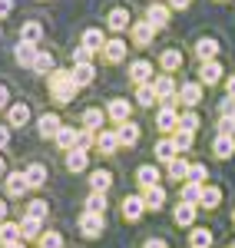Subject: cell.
Returning <instances> with one entry per match:
<instances>
[{
	"instance_id": "17",
	"label": "cell",
	"mask_w": 235,
	"mask_h": 248,
	"mask_svg": "<svg viewBox=\"0 0 235 248\" xmlns=\"http://www.w3.org/2000/svg\"><path fill=\"white\" fill-rule=\"evenodd\" d=\"M14 60H17L20 66L33 70V60H37V46H33V43H23V40H20L17 46H14Z\"/></svg>"
},
{
	"instance_id": "41",
	"label": "cell",
	"mask_w": 235,
	"mask_h": 248,
	"mask_svg": "<svg viewBox=\"0 0 235 248\" xmlns=\"http://www.w3.org/2000/svg\"><path fill=\"white\" fill-rule=\"evenodd\" d=\"M219 202H222V189L205 186V189H202V202H199V205H202V209H216Z\"/></svg>"
},
{
	"instance_id": "43",
	"label": "cell",
	"mask_w": 235,
	"mask_h": 248,
	"mask_svg": "<svg viewBox=\"0 0 235 248\" xmlns=\"http://www.w3.org/2000/svg\"><path fill=\"white\" fill-rule=\"evenodd\" d=\"M86 212L103 215V212H106V192H90V199H86Z\"/></svg>"
},
{
	"instance_id": "58",
	"label": "cell",
	"mask_w": 235,
	"mask_h": 248,
	"mask_svg": "<svg viewBox=\"0 0 235 248\" xmlns=\"http://www.w3.org/2000/svg\"><path fill=\"white\" fill-rule=\"evenodd\" d=\"M0 222H7V202L0 199Z\"/></svg>"
},
{
	"instance_id": "57",
	"label": "cell",
	"mask_w": 235,
	"mask_h": 248,
	"mask_svg": "<svg viewBox=\"0 0 235 248\" xmlns=\"http://www.w3.org/2000/svg\"><path fill=\"white\" fill-rule=\"evenodd\" d=\"M7 96H10V93H7V86H3V83H0V109H3V106H7Z\"/></svg>"
},
{
	"instance_id": "53",
	"label": "cell",
	"mask_w": 235,
	"mask_h": 248,
	"mask_svg": "<svg viewBox=\"0 0 235 248\" xmlns=\"http://www.w3.org/2000/svg\"><path fill=\"white\" fill-rule=\"evenodd\" d=\"M192 0H169V10H186Z\"/></svg>"
},
{
	"instance_id": "50",
	"label": "cell",
	"mask_w": 235,
	"mask_h": 248,
	"mask_svg": "<svg viewBox=\"0 0 235 248\" xmlns=\"http://www.w3.org/2000/svg\"><path fill=\"white\" fill-rule=\"evenodd\" d=\"M90 57H93V50H90V46H83V43L73 50V63H90Z\"/></svg>"
},
{
	"instance_id": "35",
	"label": "cell",
	"mask_w": 235,
	"mask_h": 248,
	"mask_svg": "<svg viewBox=\"0 0 235 248\" xmlns=\"http://www.w3.org/2000/svg\"><path fill=\"white\" fill-rule=\"evenodd\" d=\"M179 155V149H176V142H172V136L169 139H159L156 142V159H162V162H172Z\"/></svg>"
},
{
	"instance_id": "63",
	"label": "cell",
	"mask_w": 235,
	"mask_h": 248,
	"mask_svg": "<svg viewBox=\"0 0 235 248\" xmlns=\"http://www.w3.org/2000/svg\"><path fill=\"white\" fill-rule=\"evenodd\" d=\"M229 248H235V245H229Z\"/></svg>"
},
{
	"instance_id": "13",
	"label": "cell",
	"mask_w": 235,
	"mask_h": 248,
	"mask_svg": "<svg viewBox=\"0 0 235 248\" xmlns=\"http://www.w3.org/2000/svg\"><path fill=\"white\" fill-rule=\"evenodd\" d=\"M60 126H63V123H60L57 113H43V116L37 119V129H40V136H43V139H57Z\"/></svg>"
},
{
	"instance_id": "55",
	"label": "cell",
	"mask_w": 235,
	"mask_h": 248,
	"mask_svg": "<svg viewBox=\"0 0 235 248\" xmlns=\"http://www.w3.org/2000/svg\"><path fill=\"white\" fill-rule=\"evenodd\" d=\"M7 142H10V129H7V126H0V149H3Z\"/></svg>"
},
{
	"instance_id": "6",
	"label": "cell",
	"mask_w": 235,
	"mask_h": 248,
	"mask_svg": "<svg viewBox=\"0 0 235 248\" xmlns=\"http://www.w3.org/2000/svg\"><path fill=\"white\" fill-rule=\"evenodd\" d=\"M142 212H146V199L142 195H126L123 199V218L126 222H139Z\"/></svg>"
},
{
	"instance_id": "51",
	"label": "cell",
	"mask_w": 235,
	"mask_h": 248,
	"mask_svg": "<svg viewBox=\"0 0 235 248\" xmlns=\"http://www.w3.org/2000/svg\"><path fill=\"white\" fill-rule=\"evenodd\" d=\"M219 109H222V116H232L235 113V96H225V99L219 103Z\"/></svg>"
},
{
	"instance_id": "30",
	"label": "cell",
	"mask_w": 235,
	"mask_h": 248,
	"mask_svg": "<svg viewBox=\"0 0 235 248\" xmlns=\"http://www.w3.org/2000/svg\"><path fill=\"white\" fill-rule=\"evenodd\" d=\"M166 166H169V179H172V182H186V179H189V166H192V162H186V159H172V162H166Z\"/></svg>"
},
{
	"instance_id": "46",
	"label": "cell",
	"mask_w": 235,
	"mask_h": 248,
	"mask_svg": "<svg viewBox=\"0 0 235 248\" xmlns=\"http://www.w3.org/2000/svg\"><path fill=\"white\" fill-rule=\"evenodd\" d=\"M37 242H40V248H63V235L60 232H43Z\"/></svg>"
},
{
	"instance_id": "34",
	"label": "cell",
	"mask_w": 235,
	"mask_h": 248,
	"mask_svg": "<svg viewBox=\"0 0 235 248\" xmlns=\"http://www.w3.org/2000/svg\"><path fill=\"white\" fill-rule=\"evenodd\" d=\"M159 66H162L166 73L179 70V66H182V53H179V50H162V53H159Z\"/></svg>"
},
{
	"instance_id": "61",
	"label": "cell",
	"mask_w": 235,
	"mask_h": 248,
	"mask_svg": "<svg viewBox=\"0 0 235 248\" xmlns=\"http://www.w3.org/2000/svg\"><path fill=\"white\" fill-rule=\"evenodd\" d=\"M232 126H235V113H232Z\"/></svg>"
},
{
	"instance_id": "14",
	"label": "cell",
	"mask_w": 235,
	"mask_h": 248,
	"mask_svg": "<svg viewBox=\"0 0 235 248\" xmlns=\"http://www.w3.org/2000/svg\"><path fill=\"white\" fill-rule=\"evenodd\" d=\"M70 70H73V83H77L79 90L90 86V83L96 79V66H93V63H73Z\"/></svg>"
},
{
	"instance_id": "24",
	"label": "cell",
	"mask_w": 235,
	"mask_h": 248,
	"mask_svg": "<svg viewBox=\"0 0 235 248\" xmlns=\"http://www.w3.org/2000/svg\"><path fill=\"white\" fill-rule=\"evenodd\" d=\"M14 242H23L20 222H0V245H14Z\"/></svg>"
},
{
	"instance_id": "33",
	"label": "cell",
	"mask_w": 235,
	"mask_h": 248,
	"mask_svg": "<svg viewBox=\"0 0 235 248\" xmlns=\"http://www.w3.org/2000/svg\"><path fill=\"white\" fill-rule=\"evenodd\" d=\"M172 218H176V225H192V222H196V205H189V202H179L176 212H172Z\"/></svg>"
},
{
	"instance_id": "12",
	"label": "cell",
	"mask_w": 235,
	"mask_h": 248,
	"mask_svg": "<svg viewBox=\"0 0 235 248\" xmlns=\"http://www.w3.org/2000/svg\"><path fill=\"white\" fill-rule=\"evenodd\" d=\"M79 123H83V129H93V133H103V123H106V113H103L99 106H90V109H83V116H79Z\"/></svg>"
},
{
	"instance_id": "26",
	"label": "cell",
	"mask_w": 235,
	"mask_h": 248,
	"mask_svg": "<svg viewBox=\"0 0 235 248\" xmlns=\"http://www.w3.org/2000/svg\"><path fill=\"white\" fill-rule=\"evenodd\" d=\"M23 175H27V186H30V189H40V186L47 182V169H43L40 162H30V166L23 169Z\"/></svg>"
},
{
	"instance_id": "37",
	"label": "cell",
	"mask_w": 235,
	"mask_h": 248,
	"mask_svg": "<svg viewBox=\"0 0 235 248\" xmlns=\"http://www.w3.org/2000/svg\"><path fill=\"white\" fill-rule=\"evenodd\" d=\"M57 146L60 149H77V129L73 126H60V133H57Z\"/></svg>"
},
{
	"instance_id": "28",
	"label": "cell",
	"mask_w": 235,
	"mask_h": 248,
	"mask_svg": "<svg viewBox=\"0 0 235 248\" xmlns=\"http://www.w3.org/2000/svg\"><path fill=\"white\" fill-rule=\"evenodd\" d=\"M20 40H23V43H33V46H37L40 40H43V27H40L37 20L23 23V27H20Z\"/></svg>"
},
{
	"instance_id": "5",
	"label": "cell",
	"mask_w": 235,
	"mask_h": 248,
	"mask_svg": "<svg viewBox=\"0 0 235 248\" xmlns=\"http://www.w3.org/2000/svg\"><path fill=\"white\" fill-rule=\"evenodd\" d=\"M156 126H159V133H176L179 129V109L169 103V106H162L156 113Z\"/></svg>"
},
{
	"instance_id": "25",
	"label": "cell",
	"mask_w": 235,
	"mask_h": 248,
	"mask_svg": "<svg viewBox=\"0 0 235 248\" xmlns=\"http://www.w3.org/2000/svg\"><path fill=\"white\" fill-rule=\"evenodd\" d=\"M142 199H146V209H162V205H166V189H162V186H149V189L142 192Z\"/></svg>"
},
{
	"instance_id": "44",
	"label": "cell",
	"mask_w": 235,
	"mask_h": 248,
	"mask_svg": "<svg viewBox=\"0 0 235 248\" xmlns=\"http://www.w3.org/2000/svg\"><path fill=\"white\" fill-rule=\"evenodd\" d=\"M189 242H192V248H209V245H212V232H209V229H192Z\"/></svg>"
},
{
	"instance_id": "45",
	"label": "cell",
	"mask_w": 235,
	"mask_h": 248,
	"mask_svg": "<svg viewBox=\"0 0 235 248\" xmlns=\"http://www.w3.org/2000/svg\"><path fill=\"white\" fill-rule=\"evenodd\" d=\"M93 146H96V133L93 129H77V149H86L90 153Z\"/></svg>"
},
{
	"instance_id": "10",
	"label": "cell",
	"mask_w": 235,
	"mask_h": 248,
	"mask_svg": "<svg viewBox=\"0 0 235 248\" xmlns=\"http://www.w3.org/2000/svg\"><path fill=\"white\" fill-rule=\"evenodd\" d=\"M219 79H222V63H219V60H205V63L199 66V83L216 86Z\"/></svg>"
},
{
	"instance_id": "4",
	"label": "cell",
	"mask_w": 235,
	"mask_h": 248,
	"mask_svg": "<svg viewBox=\"0 0 235 248\" xmlns=\"http://www.w3.org/2000/svg\"><path fill=\"white\" fill-rule=\"evenodd\" d=\"M103 229H106L103 215H93V212H83V215H79V232H83L86 238H99Z\"/></svg>"
},
{
	"instance_id": "60",
	"label": "cell",
	"mask_w": 235,
	"mask_h": 248,
	"mask_svg": "<svg viewBox=\"0 0 235 248\" xmlns=\"http://www.w3.org/2000/svg\"><path fill=\"white\" fill-rule=\"evenodd\" d=\"M3 248H23V242H14V245H3Z\"/></svg>"
},
{
	"instance_id": "9",
	"label": "cell",
	"mask_w": 235,
	"mask_h": 248,
	"mask_svg": "<svg viewBox=\"0 0 235 248\" xmlns=\"http://www.w3.org/2000/svg\"><path fill=\"white\" fill-rule=\"evenodd\" d=\"M129 113H133V103H129V99H110V106H106V116H110V119H113V123H126V119H129Z\"/></svg>"
},
{
	"instance_id": "32",
	"label": "cell",
	"mask_w": 235,
	"mask_h": 248,
	"mask_svg": "<svg viewBox=\"0 0 235 248\" xmlns=\"http://www.w3.org/2000/svg\"><path fill=\"white\" fill-rule=\"evenodd\" d=\"M212 149H216L219 159H229V155L235 153V136H216V142H212Z\"/></svg>"
},
{
	"instance_id": "48",
	"label": "cell",
	"mask_w": 235,
	"mask_h": 248,
	"mask_svg": "<svg viewBox=\"0 0 235 248\" xmlns=\"http://www.w3.org/2000/svg\"><path fill=\"white\" fill-rule=\"evenodd\" d=\"M205 175H209V169H205L202 162H192V166H189V179H186V182H202V186H205Z\"/></svg>"
},
{
	"instance_id": "29",
	"label": "cell",
	"mask_w": 235,
	"mask_h": 248,
	"mask_svg": "<svg viewBox=\"0 0 235 248\" xmlns=\"http://www.w3.org/2000/svg\"><path fill=\"white\" fill-rule=\"evenodd\" d=\"M20 235H23V238H40V235H43V222L33 218V215H23V222H20Z\"/></svg>"
},
{
	"instance_id": "2",
	"label": "cell",
	"mask_w": 235,
	"mask_h": 248,
	"mask_svg": "<svg viewBox=\"0 0 235 248\" xmlns=\"http://www.w3.org/2000/svg\"><path fill=\"white\" fill-rule=\"evenodd\" d=\"M153 90H156V99L162 103V106H169V103L179 99V86H176V79L169 77V73H162V77L153 79Z\"/></svg>"
},
{
	"instance_id": "36",
	"label": "cell",
	"mask_w": 235,
	"mask_h": 248,
	"mask_svg": "<svg viewBox=\"0 0 235 248\" xmlns=\"http://www.w3.org/2000/svg\"><path fill=\"white\" fill-rule=\"evenodd\" d=\"M136 182L142 186V189H149V186H159V169H156V166H139Z\"/></svg>"
},
{
	"instance_id": "20",
	"label": "cell",
	"mask_w": 235,
	"mask_h": 248,
	"mask_svg": "<svg viewBox=\"0 0 235 248\" xmlns=\"http://www.w3.org/2000/svg\"><path fill=\"white\" fill-rule=\"evenodd\" d=\"M106 27H110L113 33H123L126 27H133V23H129V10H123V7L110 10V17H106Z\"/></svg>"
},
{
	"instance_id": "7",
	"label": "cell",
	"mask_w": 235,
	"mask_h": 248,
	"mask_svg": "<svg viewBox=\"0 0 235 248\" xmlns=\"http://www.w3.org/2000/svg\"><path fill=\"white\" fill-rule=\"evenodd\" d=\"M129 79L136 83V86H142V83H153V63L149 60H133L129 63Z\"/></svg>"
},
{
	"instance_id": "40",
	"label": "cell",
	"mask_w": 235,
	"mask_h": 248,
	"mask_svg": "<svg viewBox=\"0 0 235 248\" xmlns=\"http://www.w3.org/2000/svg\"><path fill=\"white\" fill-rule=\"evenodd\" d=\"M90 186H93V192H106L110 186H113V175L106 169H96L93 175H90Z\"/></svg>"
},
{
	"instance_id": "56",
	"label": "cell",
	"mask_w": 235,
	"mask_h": 248,
	"mask_svg": "<svg viewBox=\"0 0 235 248\" xmlns=\"http://www.w3.org/2000/svg\"><path fill=\"white\" fill-rule=\"evenodd\" d=\"M225 93H229V96H235V77H229V79H225Z\"/></svg>"
},
{
	"instance_id": "31",
	"label": "cell",
	"mask_w": 235,
	"mask_h": 248,
	"mask_svg": "<svg viewBox=\"0 0 235 248\" xmlns=\"http://www.w3.org/2000/svg\"><path fill=\"white\" fill-rule=\"evenodd\" d=\"M86 162H90L86 149H70V153H66V169H70V172H83V169H86Z\"/></svg>"
},
{
	"instance_id": "23",
	"label": "cell",
	"mask_w": 235,
	"mask_h": 248,
	"mask_svg": "<svg viewBox=\"0 0 235 248\" xmlns=\"http://www.w3.org/2000/svg\"><path fill=\"white\" fill-rule=\"evenodd\" d=\"M27 189H30V186H27V175H23V172H10V175H7V195H10V199H20Z\"/></svg>"
},
{
	"instance_id": "52",
	"label": "cell",
	"mask_w": 235,
	"mask_h": 248,
	"mask_svg": "<svg viewBox=\"0 0 235 248\" xmlns=\"http://www.w3.org/2000/svg\"><path fill=\"white\" fill-rule=\"evenodd\" d=\"M10 10H14V0H0V17H10Z\"/></svg>"
},
{
	"instance_id": "3",
	"label": "cell",
	"mask_w": 235,
	"mask_h": 248,
	"mask_svg": "<svg viewBox=\"0 0 235 248\" xmlns=\"http://www.w3.org/2000/svg\"><path fill=\"white\" fill-rule=\"evenodd\" d=\"M153 37H156V27H153L149 20H139V23L129 27V40H133V46H149Z\"/></svg>"
},
{
	"instance_id": "1",
	"label": "cell",
	"mask_w": 235,
	"mask_h": 248,
	"mask_svg": "<svg viewBox=\"0 0 235 248\" xmlns=\"http://www.w3.org/2000/svg\"><path fill=\"white\" fill-rule=\"evenodd\" d=\"M50 93H53V99H57L60 106L73 103L79 93V86L73 83V70H53L50 73Z\"/></svg>"
},
{
	"instance_id": "11",
	"label": "cell",
	"mask_w": 235,
	"mask_h": 248,
	"mask_svg": "<svg viewBox=\"0 0 235 248\" xmlns=\"http://www.w3.org/2000/svg\"><path fill=\"white\" fill-rule=\"evenodd\" d=\"M169 14H172V10H169V3H156V0H153V3H149V10H146V20H149L156 30H162V27L169 23Z\"/></svg>"
},
{
	"instance_id": "38",
	"label": "cell",
	"mask_w": 235,
	"mask_h": 248,
	"mask_svg": "<svg viewBox=\"0 0 235 248\" xmlns=\"http://www.w3.org/2000/svg\"><path fill=\"white\" fill-rule=\"evenodd\" d=\"M57 70V63H53V53H43V50H37V60H33V73H53Z\"/></svg>"
},
{
	"instance_id": "21",
	"label": "cell",
	"mask_w": 235,
	"mask_h": 248,
	"mask_svg": "<svg viewBox=\"0 0 235 248\" xmlns=\"http://www.w3.org/2000/svg\"><path fill=\"white\" fill-rule=\"evenodd\" d=\"M202 182H182V192H179V202H189V205H199L202 202Z\"/></svg>"
},
{
	"instance_id": "62",
	"label": "cell",
	"mask_w": 235,
	"mask_h": 248,
	"mask_svg": "<svg viewBox=\"0 0 235 248\" xmlns=\"http://www.w3.org/2000/svg\"><path fill=\"white\" fill-rule=\"evenodd\" d=\"M232 222H235V212H232Z\"/></svg>"
},
{
	"instance_id": "8",
	"label": "cell",
	"mask_w": 235,
	"mask_h": 248,
	"mask_svg": "<svg viewBox=\"0 0 235 248\" xmlns=\"http://www.w3.org/2000/svg\"><path fill=\"white\" fill-rule=\"evenodd\" d=\"M202 96H205L202 93V83H182V86H179V103L189 106V109L202 103Z\"/></svg>"
},
{
	"instance_id": "39",
	"label": "cell",
	"mask_w": 235,
	"mask_h": 248,
	"mask_svg": "<svg viewBox=\"0 0 235 248\" xmlns=\"http://www.w3.org/2000/svg\"><path fill=\"white\" fill-rule=\"evenodd\" d=\"M199 126H202V119H199L196 109H186V113H179V129H186V133H196Z\"/></svg>"
},
{
	"instance_id": "49",
	"label": "cell",
	"mask_w": 235,
	"mask_h": 248,
	"mask_svg": "<svg viewBox=\"0 0 235 248\" xmlns=\"http://www.w3.org/2000/svg\"><path fill=\"white\" fill-rule=\"evenodd\" d=\"M47 202H43V199H33V202H30V205H27V215H33V218H40V222H43V218H47Z\"/></svg>"
},
{
	"instance_id": "59",
	"label": "cell",
	"mask_w": 235,
	"mask_h": 248,
	"mask_svg": "<svg viewBox=\"0 0 235 248\" xmlns=\"http://www.w3.org/2000/svg\"><path fill=\"white\" fill-rule=\"evenodd\" d=\"M0 179H7V162L0 159Z\"/></svg>"
},
{
	"instance_id": "54",
	"label": "cell",
	"mask_w": 235,
	"mask_h": 248,
	"mask_svg": "<svg viewBox=\"0 0 235 248\" xmlns=\"http://www.w3.org/2000/svg\"><path fill=\"white\" fill-rule=\"evenodd\" d=\"M142 248H169V245H166L162 238H146V245H142Z\"/></svg>"
},
{
	"instance_id": "19",
	"label": "cell",
	"mask_w": 235,
	"mask_h": 248,
	"mask_svg": "<svg viewBox=\"0 0 235 248\" xmlns=\"http://www.w3.org/2000/svg\"><path fill=\"white\" fill-rule=\"evenodd\" d=\"M116 136H119V146H136V142H139V126L126 119V123H119V126H116Z\"/></svg>"
},
{
	"instance_id": "42",
	"label": "cell",
	"mask_w": 235,
	"mask_h": 248,
	"mask_svg": "<svg viewBox=\"0 0 235 248\" xmlns=\"http://www.w3.org/2000/svg\"><path fill=\"white\" fill-rule=\"evenodd\" d=\"M136 103H139V106H153V103H159V99H156V90H153V83H142V86H136Z\"/></svg>"
},
{
	"instance_id": "22",
	"label": "cell",
	"mask_w": 235,
	"mask_h": 248,
	"mask_svg": "<svg viewBox=\"0 0 235 248\" xmlns=\"http://www.w3.org/2000/svg\"><path fill=\"white\" fill-rule=\"evenodd\" d=\"M79 43H83V46H90V50L96 53V50H103V46H106V37H103V30H99V27H86Z\"/></svg>"
},
{
	"instance_id": "47",
	"label": "cell",
	"mask_w": 235,
	"mask_h": 248,
	"mask_svg": "<svg viewBox=\"0 0 235 248\" xmlns=\"http://www.w3.org/2000/svg\"><path fill=\"white\" fill-rule=\"evenodd\" d=\"M172 142H176L179 153H186V149H192V133H186V129H176V133H172Z\"/></svg>"
},
{
	"instance_id": "27",
	"label": "cell",
	"mask_w": 235,
	"mask_h": 248,
	"mask_svg": "<svg viewBox=\"0 0 235 248\" xmlns=\"http://www.w3.org/2000/svg\"><path fill=\"white\" fill-rule=\"evenodd\" d=\"M196 57H199V63H205V60H216V57H219V43H216L212 37L199 40V43H196Z\"/></svg>"
},
{
	"instance_id": "16",
	"label": "cell",
	"mask_w": 235,
	"mask_h": 248,
	"mask_svg": "<svg viewBox=\"0 0 235 248\" xmlns=\"http://www.w3.org/2000/svg\"><path fill=\"white\" fill-rule=\"evenodd\" d=\"M96 149L103 155H113L119 149V136L116 129H103V133H96Z\"/></svg>"
},
{
	"instance_id": "18",
	"label": "cell",
	"mask_w": 235,
	"mask_h": 248,
	"mask_svg": "<svg viewBox=\"0 0 235 248\" xmlns=\"http://www.w3.org/2000/svg\"><path fill=\"white\" fill-rule=\"evenodd\" d=\"M123 57H126V40H119V37L106 40V46H103V60H106V63H119Z\"/></svg>"
},
{
	"instance_id": "15",
	"label": "cell",
	"mask_w": 235,
	"mask_h": 248,
	"mask_svg": "<svg viewBox=\"0 0 235 248\" xmlns=\"http://www.w3.org/2000/svg\"><path fill=\"white\" fill-rule=\"evenodd\" d=\"M7 123L17 126V129H23V126L30 123V106H27V103H14V106H7Z\"/></svg>"
}]
</instances>
